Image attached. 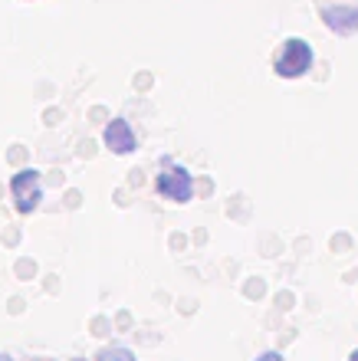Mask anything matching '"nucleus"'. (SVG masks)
Listing matches in <instances>:
<instances>
[{
	"mask_svg": "<svg viewBox=\"0 0 358 361\" xmlns=\"http://www.w3.org/2000/svg\"><path fill=\"white\" fill-rule=\"evenodd\" d=\"M312 66H316V49H312L309 39H302V37L283 39L280 53L273 56V73L280 79H302V76H309Z\"/></svg>",
	"mask_w": 358,
	"mask_h": 361,
	"instance_id": "1",
	"label": "nucleus"
},
{
	"mask_svg": "<svg viewBox=\"0 0 358 361\" xmlns=\"http://www.w3.org/2000/svg\"><path fill=\"white\" fill-rule=\"evenodd\" d=\"M155 194L171 200V204H188V200H194V174H191V168L165 158V161H161V171L155 174Z\"/></svg>",
	"mask_w": 358,
	"mask_h": 361,
	"instance_id": "2",
	"label": "nucleus"
},
{
	"mask_svg": "<svg viewBox=\"0 0 358 361\" xmlns=\"http://www.w3.org/2000/svg\"><path fill=\"white\" fill-rule=\"evenodd\" d=\"M10 188V200H13V210L17 214H33L43 200V184H40V171L37 168H20L17 174H10L7 180Z\"/></svg>",
	"mask_w": 358,
	"mask_h": 361,
	"instance_id": "3",
	"label": "nucleus"
},
{
	"mask_svg": "<svg viewBox=\"0 0 358 361\" xmlns=\"http://www.w3.org/2000/svg\"><path fill=\"white\" fill-rule=\"evenodd\" d=\"M102 145L112 154H132L138 148V138H135V128L129 118H112V122L102 128Z\"/></svg>",
	"mask_w": 358,
	"mask_h": 361,
	"instance_id": "4",
	"label": "nucleus"
},
{
	"mask_svg": "<svg viewBox=\"0 0 358 361\" xmlns=\"http://www.w3.org/2000/svg\"><path fill=\"white\" fill-rule=\"evenodd\" d=\"M322 23L335 33V37H355L358 33V7H349V4H332V7L319 10Z\"/></svg>",
	"mask_w": 358,
	"mask_h": 361,
	"instance_id": "5",
	"label": "nucleus"
},
{
	"mask_svg": "<svg viewBox=\"0 0 358 361\" xmlns=\"http://www.w3.org/2000/svg\"><path fill=\"white\" fill-rule=\"evenodd\" d=\"M95 361H138V358H135V352L125 348V345H109V348H102V352L95 355Z\"/></svg>",
	"mask_w": 358,
	"mask_h": 361,
	"instance_id": "6",
	"label": "nucleus"
},
{
	"mask_svg": "<svg viewBox=\"0 0 358 361\" xmlns=\"http://www.w3.org/2000/svg\"><path fill=\"white\" fill-rule=\"evenodd\" d=\"M253 361H286V358L280 352H263V355H256Z\"/></svg>",
	"mask_w": 358,
	"mask_h": 361,
	"instance_id": "7",
	"label": "nucleus"
},
{
	"mask_svg": "<svg viewBox=\"0 0 358 361\" xmlns=\"http://www.w3.org/2000/svg\"><path fill=\"white\" fill-rule=\"evenodd\" d=\"M349 361H358V348H355V352H352V355H349Z\"/></svg>",
	"mask_w": 358,
	"mask_h": 361,
	"instance_id": "8",
	"label": "nucleus"
},
{
	"mask_svg": "<svg viewBox=\"0 0 358 361\" xmlns=\"http://www.w3.org/2000/svg\"><path fill=\"white\" fill-rule=\"evenodd\" d=\"M0 361H13V358H10V355H0Z\"/></svg>",
	"mask_w": 358,
	"mask_h": 361,
	"instance_id": "9",
	"label": "nucleus"
}]
</instances>
